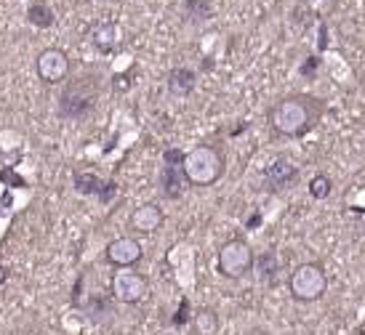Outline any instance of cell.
<instances>
[{
  "label": "cell",
  "instance_id": "6da1fadb",
  "mask_svg": "<svg viewBox=\"0 0 365 335\" xmlns=\"http://www.w3.org/2000/svg\"><path fill=\"white\" fill-rule=\"evenodd\" d=\"M320 120V99L312 96H285L269 110V125L280 136H304Z\"/></svg>",
  "mask_w": 365,
  "mask_h": 335
},
{
  "label": "cell",
  "instance_id": "7a4b0ae2",
  "mask_svg": "<svg viewBox=\"0 0 365 335\" xmlns=\"http://www.w3.org/2000/svg\"><path fill=\"white\" fill-rule=\"evenodd\" d=\"M224 173V157L216 147L200 144L192 152L184 157V179L192 186H211L222 179Z\"/></svg>",
  "mask_w": 365,
  "mask_h": 335
},
{
  "label": "cell",
  "instance_id": "3957f363",
  "mask_svg": "<svg viewBox=\"0 0 365 335\" xmlns=\"http://www.w3.org/2000/svg\"><path fill=\"white\" fill-rule=\"evenodd\" d=\"M96 83L93 78H78L72 80L59 96V115L61 117H72L78 120L83 115H88L96 104Z\"/></svg>",
  "mask_w": 365,
  "mask_h": 335
},
{
  "label": "cell",
  "instance_id": "277c9868",
  "mask_svg": "<svg viewBox=\"0 0 365 335\" xmlns=\"http://www.w3.org/2000/svg\"><path fill=\"white\" fill-rule=\"evenodd\" d=\"M288 287H291V295L296 301H317L325 295V287H328V280H325L323 266L317 264H302L291 272V280H288Z\"/></svg>",
  "mask_w": 365,
  "mask_h": 335
},
{
  "label": "cell",
  "instance_id": "5b68a950",
  "mask_svg": "<svg viewBox=\"0 0 365 335\" xmlns=\"http://www.w3.org/2000/svg\"><path fill=\"white\" fill-rule=\"evenodd\" d=\"M254 266V250L243 240H230L219 250V272L224 277H243Z\"/></svg>",
  "mask_w": 365,
  "mask_h": 335
},
{
  "label": "cell",
  "instance_id": "8992f818",
  "mask_svg": "<svg viewBox=\"0 0 365 335\" xmlns=\"http://www.w3.org/2000/svg\"><path fill=\"white\" fill-rule=\"evenodd\" d=\"M110 290L120 304H139V301H144L147 293H150V285H147V280H144L142 275L123 269V272H115V275H112Z\"/></svg>",
  "mask_w": 365,
  "mask_h": 335
},
{
  "label": "cell",
  "instance_id": "52a82bcc",
  "mask_svg": "<svg viewBox=\"0 0 365 335\" xmlns=\"http://www.w3.org/2000/svg\"><path fill=\"white\" fill-rule=\"evenodd\" d=\"M35 70H38V78L43 83L56 85V83H61L70 75V56L61 48H46V51H41L38 61H35Z\"/></svg>",
  "mask_w": 365,
  "mask_h": 335
},
{
  "label": "cell",
  "instance_id": "ba28073f",
  "mask_svg": "<svg viewBox=\"0 0 365 335\" xmlns=\"http://www.w3.org/2000/svg\"><path fill=\"white\" fill-rule=\"evenodd\" d=\"M296 179H299V168L288 157H274L262 173V181L269 192H285V189H291Z\"/></svg>",
  "mask_w": 365,
  "mask_h": 335
},
{
  "label": "cell",
  "instance_id": "9c48e42d",
  "mask_svg": "<svg viewBox=\"0 0 365 335\" xmlns=\"http://www.w3.org/2000/svg\"><path fill=\"white\" fill-rule=\"evenodd\" d=\"M142 255H144L142 243L133 240V237H118V240H112V243L107 245V250H104V258H107L112 266H118V269H128V266L139 264Z\"/></svg>",
  "mask_w": 365,
  "mask_h": 335
},
{
  "label": "cell",
  "instance_id": "30bf717a",
  "mask_svg": "<svg viewBox=\"0 0 365 335\" xmlns=\"http://www.w3.org/2000/svg\"><path fill=\"white\" fill-rule=\"evenodd\" d=\"M163 226V211L155 203L139 205L131 213V229L139 234H153Z\"/></svg>",
  "mask_w": 365,
  "mask_h": 335
},
{
  "label": "cell",
  "instance_id": "8fae6325",
  "mask_svg": "<svg viewBox=\"0 0 365 335\" xmlns=\"http://www.w3.org/2000/svg\"><path fill=\"white\" fill-rule=\"evenodd\" d=\"M187 186V179H184V165H165L160 173V189L168 200H179Z\"/></svg>",
  "mask_w": 365,
  "mask_h": 335
},
{
  "label": "cell",
  "instance_id": "7c38bea8",
  "mask_svg": "<svg viewBox=\"0 0 365 335\" xmlns=\"http://www.w3.org/2000/svg\"><path fill=\"white\" fill-rule=\"evenodd\" d=\"M120 38H123V32H120V27H118L115 21H104V24H99V27L93 30V35H91L93 46H96L102 53L115 51V48L120 46Z\"/></svg>",
  "mask_w": 365,
  "mask_h": 335
},
{
  "label": "cell",
  "instance_id": "4fadbf2b",
  "mask_svg": "<svg viewBox=\"0 0 365 335\" xmlns=\"http://www.w3.org/2000/svg\"><path fill=\"white\" fill-rule=\"evenodd\" d=\"M195 70L190 67H173L168 72V91L176 93V96H187V93H192L195 88Z\"/></svg>",
  "mask_w": 365,
  "mask_h": 335
},
{
  "label": "cell",
  "instance_id": "5bb4252c",
  "mask_svg": "<svg viewBox=\"0 0 365 335\" xmlns=\"http://www.w3.org/2000/svg\"><path fill=\"white\" fill-rule=\"evenodd\" d=\"M254 266L264 282H274V280H277V272H280V258H277L274 250H264V253L254 255Z\"/></svg>",
  "mask_w": 365,
  "mask_h": 335
},
{
  "label": "cell",
  "instance_id": "9a60e30c",
  "mask_svg": "<svg viewBox=\"0 0 365 335\" xmlns=\"http://www.w3.org/2000/svg\"><path fill=\"white\" fill-rule=\"evenodd\" d=\"M195 330L197 335H216L219 333V317L213 309H200L195 314Z\"/></svg>",
  "mask_w": 365,
  "mask_h": 335
},
{
  "label": "cell",
  "instance_id": "2e32d148",
  "mask_svg": "<svg viewBox=\"0 0 365 335\" xmlns=\"http://www.w3.org/2000/svg\"><path fill=\"white\" fill-rule=\"evenodd\" d=\"M27 19H30V24H35V27L46 30V27H51V24H53V11L48 9L46 3H35V6H30V9H27Z\"/></svg>",
  "mask_w": 365,
  "mask_h": 335
},
{
  "label": "cell",
  "instance_id": "e0dca14e",
  "mask_svg": "<svg viewBox=\"0 0 365 335\" xmlns=\"http://www.w3.org/2000/svg\"><path fill=\"white\" fill-rule=\"evenodd\" d=\"M331 189H334V184H331V179L323 176V173H317V176L309 179V194H312L314 200H328V197H331Z\"/></svg>",
  "mask_w": 365,
  "mask_h": 335
},
{
  "label": "cell",
  "instance_id": "ac0fdd59",
  "mask_svg": "<svg viewBox=\"0 0 365 335\" xmlns=\"http://www.w3.org/2000/svg\"><path fill=\"white\" fill-rule=\"evenodd\" d=\"M184 6H187V14L197 21L211 16V0H184Z\"/></svg>",
  "mask_w": 365,
  "mask_h": 335
},
{
  "label": "cell",
  "instance_id": "d6986e66",
  "mask_svg": "<svg viewBox=\"0 0 365 335\" xmlns=\"http://www.w3.org/2000/svg\"><path fill=\"white\" fill-rule=\"evenodd\" d=\"M184 157H187V154H184L182 149H168V152L163 154V163L165 165H184Z\"/></svg>",
  "mask_w": 365,
  "mask_h": 335
},
{
  "label": "cell",
  "instance_id": "ffe728a7",
  "mask_svg": "<svg viewBox=\"0 0 365 335\" xmlns=\"http://www.w3.org/2000/svg\"><path fill=\"white\" fill-rule=\"evenodd\" d=\"M6 280H9V269L0 264V285H6Z\"/></svg>",
  "mask_w": 365,
  "mask_h": 335
},
{
  "label": "cell",
  "instance_id": "44dd1931",
  "mask_svg": "<svg viewBox=\"0 0 365 335\" xmlns=\"http://www.w3.org/2000/svg\"><path fill=\"white\" fill-rule=\"evenodd\" d=\"M184 309H187V301H182V314H184ZM184 322V317H179V319H176V325H182Z\"/></svg>",
  "mask_w": 365,
  "mask_h": 335
},
{
  "label": "cell",
  "instance_id": "7402d4cb",
  "mask_svg": "<svg viewBox=\"0 0 365 335\" xmlns=\"http://www.w3.org/2000/svg\"><path fill=\"white\" fill-rule=\"evenodd\" d=\"M245 335H269V333H264V330H251V333H245Z\"/></svg>",
  "mask_w": 365,
  "mask_h": 335
}]
</instances>
